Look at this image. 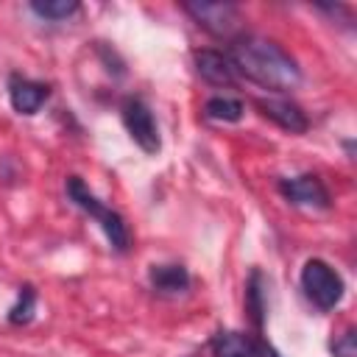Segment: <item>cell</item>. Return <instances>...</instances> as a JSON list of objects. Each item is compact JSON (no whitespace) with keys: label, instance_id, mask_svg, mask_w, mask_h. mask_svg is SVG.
<instances>
[{"label":"cell","instance_id":"6da1fadb","mask_svg":"<svg viewBox=\"0 0 357 357\" xmlns=\"http://www.w3.org/2000/svg\"><path fill=\"white\" fill-rule=\"evenodd\" d=\"M229 61L248 81L273 92H287L301 84L298 64L276 42L262 36H234L229 47Z\"/></svg>","mask_w":357,"mask_h":357},{"label":"cell","instance_id":"7a4b0ae2","mask_svg":"<svg viewBox=\"0 0 357 357\" xmlns=\"http://www.w3.org/2000/svg\"><path fill=\"white\" fill-rule=\"evenodd\" d=\"M67 198L100 223L103 234L109 237V243H112L117 251H126V248H128V229H126V220H123L114 209L103 206V204L84 187V181H81L78 176H70V178H67Z\"/></svg>","mask_w":357,"mask_h":357},{"label":"cell","instance_id":"3957f363","mask_svg":"<svg viewBox=\"0 0 357 357\" xmlns=\"http://www.w3.org/2000/svg\"><path fill=\"white\" fill-rule=\"evenodd\" d=\"M301 287H304V296L318 310H332L343 298V279L324 259H307L304 262V268H301Z\"/></svg>","mask_w":357,"mask_h":357},{"label":"cell","instance_id":"277c9868","mask_svg":"<svg viewBox=\"0 0 357 357\" xmlns=\"http://www.w3.org/2000/svg\"><path fill=\"white\" fill-rule=\"evenodd\" d=\"M184 11L212 36L234 39L240 31V11L231 3H184Z\"/></svg>","mask_w":357,"mask_h":357},{"label":"cell","instance_id":"5b68a950","mask_svg":"<svg viewBox=\"0 0 357 357\" xmlns=\"http://www.w3.org/2000/svg\"><path fill=\"white\" fill-rule=\"evenodd\" d=\"M123 123H126L131 139H134L145 153H156V151L162 148L156 120H153L151 109L145 106V100H139V98H128V100L123 103Z\"/></svg>","mask_w":357,"mask_h":357},{"label":"cell","instance_id":"8992f818","mask_svg":"<svg viewBox=\"0 0 357 357\" xmlns=\"http://www.w3.org/2000/svg\"><path fill=\"white\" fill-rule=\"evenodd\" d=\"M279 190H282V195L290 201V204H296V206H315V209H324V206H329V192H326V187L321 184V178L318 176H296V178H284L282 184H279Z\"/></svg>","mask_w":357,"mask_h":357},{"label":"cell","instance_id":"52a82bcc","mask_svg":"<svg viewBox=\"0 0 357 357\" xmlns=\"http://www.w3.org/2000/svg\"><path fill=\"white\" fill-rule=\"evenodd\" d=\"M257 109H259L268 120H273L279 128H284V131H290V134H304V131H307V117H304V112H301L296 103H290V100H282V98H259V100H257Z\"/></svg>","mask_w":357,"mask_h":357},{"label":"cell","instance_id":"ba28073f","mask_svg":"<svg viewBox=\"0 0 357 357\" xmlns=\"http://www.w3.org/2000/svg\"><path fill=\"white\" fill-rule=\"evenodd\" d=\"M195 70L204 81L215 86H231L237 81L234 64L229 61L226 53H218V50H195Z\"/></svg>","mask_w":357,"mask_h":357},{"label":"cell","instance_id":"9c48e42d","mask_svg":"<svg viewBox=\"0 0 357 357\" xmlns=\"http://www.w3.org/2000/svg\"><path fill=\"white\" fill-rule=\"evenodd\" d=\"M8 98H11V106L20 114H33L47 100V86L39 84V81H28V78H11Z\"/></svg>","mask_w":357,"mask_h":357},{"label":"cell","instance_id":"30bf717a","mask_svg":"<svg viewBox=\"0 0 357 357\" xmlns=\"http://www.w3.org/2000/svg\"><path fill=\"white\" fill-rule=\"evenodd\" d=\"M148 276H151L153 290H159V293L176 296V293H184L190 287V273L184 265H153Z\"/></svg>","mask_w":357,"mask_h":357},{"label":"cell","instance_id":"8fae6325","mask_svg":"<svg viewBox=\"0 0 357 357\" xmlns=\"http://www.w3.org/2000/svg\"><path fill=\"white\" fill-rule=\"evenodd\" d=\"M215 357H259V346H254L240 332H220L212 343Z\"/></svg>","mask_w":357,"mask_h":357},{"label":"cell","instance_id":"7c38bea8","mask_svg":"<svg viewBox=\"0 0 357 357\" xmlns=\"http://www.w3.org/2000/svg\"><path fill=\"white\" fill-rule=\"evenodd\" d=\"M206 117L223 120V123H237L243 117V103L237 98H209L204 106Z\"/></svg>","mask_w":357,"mask_h":357},{"label":"cell","instance_id":"4fadbf2b","mask_svg":"<svg viewBox=\"0 0 357 357\" xmlns=\"http://www.w3.org/2000/svg\"><path fill=\"white\" fill-rule=\"evenodd\" d=\"M31 8H33V14H39V17H45V20H67L70 14H75L78 11V3L75 0H36V3H31Z\"/></svg>","mask_w":357,"mask_h":357},{"label":"cell","instance_id":"5bb4252c","mask_svg":"<svg viewBox=\"0 0 357 357\" xmlns=\"http://www.w3.org/2000/svg\"><path fill=\"white\" fill-rule=\"evenodd\" d=\"M33 307H36V293H33L31 284H25V287L20 290L17 304L8 310V321H11V324H28L31 315H33Z\"/></svg>","mask_w":357,"mask_h":357},{"label":"cell","instance_id":"9a60e30c","mask_svg":"<svg viewBox=\"0 0 357 357\" xmlns=\"http://www.w3.org/2000/svg\"><path fill=\"white\" fill-rule=\"evenodd\" d=\"M259 273L251 276V284H248V307H251V315L257 321V326L262 324V290H259Z\"/></svg>","mask_w":357,"mask_h":357},{"label":"cell","instance_id":"2e32d148","mask_svg":"<svg viewBox=\"0 0 357 357\" xmlns=\"http://www.w3.org/2000/svg\"><path fill=\"white\" fill-rule=\"evenodd\" d=\"M354 343H357L354 329H346V332L340 335V340H335V343H332L335 357H354Z\"/></svg>","mask_w":357,"mask_h":357},{"label":"cell","instance_id":"e0dca14e","mask_svg":"<svg viewBox=\"0 0 357 357\" xmlns=\"http://www.w3.org/2000/svg\"><path fill=\"white\" fill-rule=\"evenodd\" d=\"M259 357H282V354H276L271 346H259Z\"/></svg>","mask_w":357,"mask_h":357}]
</instances>
